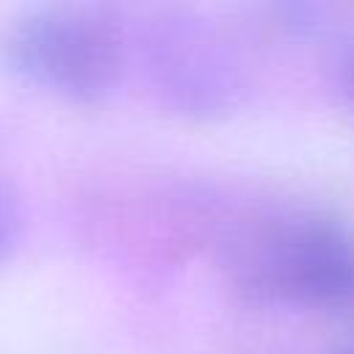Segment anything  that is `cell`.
<instances>
[{
	"instance_id": "3",
	"label": "cell",
	"mask_w": 354,
	"mask_h": 354,
	"mask_svg": "<svg viewBox=\"0 0 354 354\" xmlns=\"http://www.w3.org/2000/svg\"><path fill=\"white\" fill-rule=\"evenodd\" d=\"M202 30L174 25L149 41V69L177 108L207 113L224 105L227 69Z\"/></svg>"
},
{
	"instance_id": "4",
	"label": "cell",
	"mask_w": 354,
	"mask_h": 354,
	"mask_svg": "<svg viewBox=\"0 0 354 354\" xmlns=\"http://www.w3.org/2000/svg\"><path fill=\"white\" fill-rule=\"evenodd\" d=\"M19 227H22L19 199H17L14 188L0 177V260H6L8 252L14 249V243L19 238Z\"/></svg>"
},
{
	"instance_id": "1",
	"label": "cell",
	"mask_w": 354,
	"mask_h": 354,
	"mask_svg": "<svg viewBox=\"0 0 354 354\" xmlns=\"http://www.w3.org/2000/svg\"><path fill=\"white\" fill-rule=\"evenodd\" d=\"M232 271L254 299L337 307L354 296V232L332 213H293L257 230Z\"/></svg>"
},
{
	"instance_id": "5",
	"label": "cell",
	"mask_w": 354,
	"mask_h": 354,
	"mask_svg": "<svg viewBox=\"0 0 354 354\" xmlns=\"http://www.w3.org/2000/svg\"><path fill=\"white\" fill-rule=\"evenodd\" d=\"M332 75H335V88L337 94L354 105V30L340 41V47L335 50V61H332Z\"/></svg>"
},
{
	"instance_id": "2",
	"label": "cell",
	"mask_w": 354,
	"mask_h": 354,
	"mask_svg": "<svg viewBox=\"0 0 354 354\" xmlns=\"http://www.w3.org/2000/svg\"><path fill=\"white\" fill-rule=\"evenodd\" d=\"M30 83L80 102L108 97L127 64L119 17L102 6H41L22 14L3 44Z\"/></svg>"
},
{
	"instance_id": "6",
	"label": "cell",
	"mask_w": 354,
	"mask_h": 354,
	"mask_svg": "<svg viewBox=\"0 0 354 354\" xmlns=\"http://www.w3.org/2000/svg\"><path fill=\"white\" fill-rule=\"evenodd\" d=\"M335 354H354V343H348V346H343L340 351H335Z\"/></svg>"
}]
</instances>
